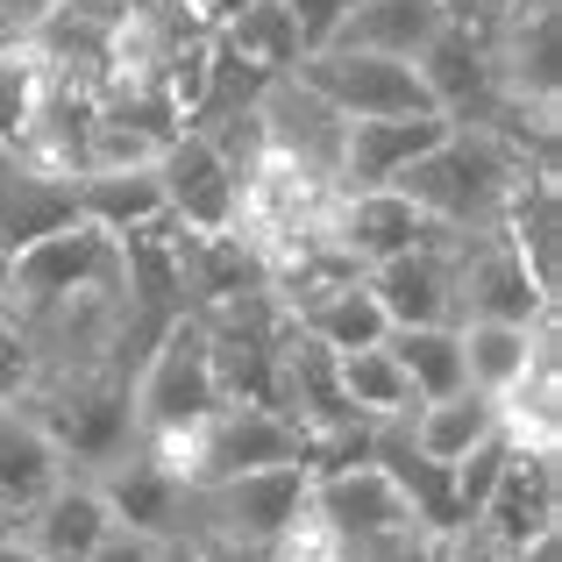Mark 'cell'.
<instances>
[{
  "instance_id": "6da1fadb",
  "label": "cell",
  "mask_w": 562,
  "mask_h": 562,
  "mask_svg": "<svg viewBox=\"0 0 562 562\" xmlns=\"http://www.w3.org/2000/svg\"><path fill=\"white\" fill-rule=\"evenodd\" d=\"M520 171H527V150H520V143H506L498 128H484V122H449L392 186L406 192V200L420 206L435 228L484 235V228H498L506 192H513Z\"/></svg>"
},
{
  "instance_id": "7a4b0ae2",
  "label": "cell",
  "mask_w": 562,
  "mask_h": 562,
  "mask_svg": "<svg viewBox=\"0 0 562 562\" xmlns=\"http://www.w3.org/2000/svg\"><path fill=\"white\" fill-rule=\"evenodd\" d=\"M29 413L43 420V435L57 441L65 470L93 477L100 463H114L122 449H136V398H128V371L108 357L93 363H43V378L29 384Z\"/></svg>"
},
{
  "instance_id": "3957f363",
  "label": "cell",
  "mask_w": 562,
  "mask_h": 562,
  "mask_svg": "<svg viewBox=\"0 0 562 562\" xmlns=\"http://www.w3.org/2000/svg\"><path fill=\"white\" fill-rule=\"evenodd\" d=\"M128 398H136V441H157V449H179L192 427L221 406L214 335H206L200 314H171L143 342L136 371H128Z\"/></svg>"
},
{
  "instance_id": "277c9868",
  "label": "cell",
  "mask_w": 562,
  "mask_h": 562,
  "mask_svg": "<svg viewBox=\"0 0 562 562\" xmlns=\"http://www.w3.org/2000/svg\"><path fill=\"white\" fill-rule=\"evenodd\" d=\"M306 484H314L306 463L243 470V477L200 484L186 535H228V541H249V549H271V555L314 549V541H328V535H321L314 513H306Z\"/></svg>"
},
{
  "instance_id": "5b68a950",
  "label": "cell",
  "mask_w": 562,
  "mask_h": 562,
  "mask_svg": "<svg viewBox=\"0 0 562 562\" xmlns=\"http://www.w3.org/2000/svg\"><path fill=\"white\" fill-rule=\"evenodd\" d=\"M157 449V441H150ZM171 463L186 470V484H221V477H243V470H278V463H314V441L306 427L292 420L278 398H221L200 427L165 449Z\"/></svg>"
},
{
  "instance_id": "8992f818",
  "label": "cell",
  "mask_w": 562,
  "mask_h": 562,
  "mask_svg": "<svg viewBox=\"0 0 562 562\" xmlns=\"http://www.w3.org/2000/svg\"><path fill=\"white\" fill-rule=\"evenodd\" d=\"M292 79L314 100H328L342 122H371V114H420V71L406 57H378V50H349V43H314L300 50Z\"/></svg>"
},
{
  "instance_id": "52a82bcc",
  "label": "cell",
  "mask_w": 562,
  "mask_h": 562,
  "mask_svg": "<svg viewBox=\"0 0 562 562\" xmlns=\"http://www.w3.org/2000/svg\"><path fill=\"white\" fill-rule=\"evenodd\" d=\"M562 441H520L513 435V449H506V470H498V484H492V498L477 506V535L484 541H498L506 555H520L527 541H541V535H555L562 527Z\"/></svg>"
},
{
  "instance_id": "ba28073f",
  "label": "cell",
  "mask_w": 562,
  "mask_h": 562,
  "mask_svg": "<svg viewBox=\"0 0 562 562\" xmlns=\"http://www.w3.org/2000/svg\"><path fill=\"white\" fill-rule=\"evenodd\" d=\"M157 186H165V214L186 235H221L243 221V165L206 128H179L157 150Z\"/></svg>"
},
{
  "instance_id": "9c48e42d",
  "label": "cell",
  "mask_w": 562,
  "mask_h": 562,
  "mask_svg": "<svg viewBox=\"0 0 562 562\" xmlns=\"http://www.w3.org/2000/svg\"><path fill=\"white\" fill-rule=\"evenodd\" d=\"M456 321H555V292L520 263V249L498 228L456 243Z\"/></svg>"
},
{
  "instance_id": "30bf717a",
  "label": "cell",
  "mask_w": 562,
  "mask_h": 562,
  "mask_svg": "<svg viewBox=\"0 0 562 562\" xmlns=\"http://www.w3.org/2000/svg\"><path fill=\"white\" fill-rule=\"evenodd\" d=\"M306 513H314V527L328 535V549H357V541H378V535H392V527L413 520L406 492L392 484V470H384L378 456H349V463L314 470Z\"/></svg>"
},
{
  "instance_id": "8fae6325",
  "label": "cell",
  "mask_w": 562,
  "mask_h": 562,
  "mask_svg": "<svg viewBox=\"0 0 562 562\" xmlns=\"http://www.w3.org/2000/svg\"><path fill=\"white\" fill-rule=\"evenodd\" d=\"M484 43H492L498 100L562 114V0H520Z\"/></svg>"
},
{
  "instance_id": "7c38bea8",
  "label": "cell",
  "mask_w": 562,
  "mask_h": 562,
  "mask_svg": "<svg viewBox=\"0 0 562 562\" xmlns=\"http://www.w3.org/2000/svg\"><path fill=\"white\" fill-rule=\"evenodd\" d=\"M93 484H100V498H108V513L122 527H136V535L171 541V535H186V527H192V484H186V470L171 463L165 449H150V441H136V449H122L114 463H100Z\"/></svg>"
},
{
  "instance_id": "4fadbf2b",
  "label": "cell",
  "mask_w": 562,
  "mask_h": 562,
  "mask_svg": "<svg viewBox=\"0 0 562 562\" xmlns=\"http://www.w3.org/2000/svg\"><path fill=\"white\" fill-rule=\"evenodd\" d=\"M435 235H449V228H435V221H427L398 186L335 192V200H328V243L342 249L357 271H371V263L398 257V249H413V243H435Z\"/></svg>"
},
{
  "instance_id": "5bb4252c",
  "label": "cell",
  "mask_w": 562,
  "mask_h": 562,
  "mask_svg": "<svg viewBox=\"0 0 562 562\" xmlns=\"http://www.w3.org/2000/svg\"><path fill=\"white\" fill-rule=\"evenodd\" d=\"M413 71H420V93L441 122H492L498 79H492V43H484L477 29L441 22L435 36H427V50L413 57Z\"/></svg>"
},
{
  "instance_id": "9a60e30c",
  "label": "cell",
  "mask_w": 562,
  "mask_h": 562,
  "mask_svg": "<svg viewBox=\"0 0 562 562\" xmlns=\"http://www.w3.org/2000/svg\"><path fill=\"white\" fill-rule=\"evenodd\" d=\"M456 243H463V235H435V243H413V249H398V257H384V263L363 271V285L378 292L392 328L456 321Z\"/></svg>"
},
{
  "instance_id": "2e32d148",
  "label": "cell",
  "mask_w": 562,
  "mask_h": 562,
  "mask_svg": "<svg viewBox=\"0 0 562 562\" xmlns=\"http://www.w3.org/2000/svg\"><path fill=\"white\" fill-rule=\"evenodd\" d=\"M8 527L43 562H86V555H93V541L114 527V513H108V498H100V484L86 477V470H65L50 492H36L29 506H14Z\"/></svg>"
},
{
  "instance_id": "e0dca14e",
  "label": "cell",
  "mask_w": 562,
  "mask_h": 562,
  "mask_svg": "<svg viewBox=\"0 0 562 562\" xmlns=\"http://www.w3.org/2000/svg\"><path fill=\"white\" fill-rule=\"evenodd\" d=\"M257 136H263V150H278V157H292V165H306L314 179H328L335 186V157H342V114L328 108V100H314L300 79H271L257 93Z\"/></svg>"
},
{
  "instance_id": "ac0fdd59",
  "label": "cell",
  "mask_w": 562,
  "mask_h": 562,
  "mask_svg": "<svg viewBox=\"0 0 562 562\" xmlns=\"http://www.w3.org/2000/svg\"><path fill=\"white\" fill-rule=\"evenodd\" d=\"M498 235L520 249V263L549 292H562V157H527V171L506 192Z\"/></svg>"
},
{
  "instance_id": "d6986e66",
  "label": "cell",
  "mask_w": 562,
  "mask_h": 562,
  "mask_svg": "<svg viewBox=\"0 0 562 562\" xmlns=\"http://www.w3.org/2000/svg\"><path fill=\"white\" fill-rule=\"evenodd\" d=\"M441 114L420 108V114H371V122H342V157H335V192H371V186H392L427 143L441 136Z\"/></svg>"
},
{
  "instance_id": "ffe728a7",
  "label": "cell",
  "mask_w": 562,
  "mask_h": 562,
  "mask_svg": "<svg viewBox=\"0 0 562 562\" xmlns=\"http://www.w3.org/2000/svg\"><path fill=\"white\" fill-rule=\"evenodd\" d=\"M65 221H79V200H71V171H50L36 165V157L8 150L0 157V249H29L43 243L50 228H65Z\"/></svg>"
},
{
  "instance_id": "44dd1931",
  "label": "cell",
  "mask_w": 562,
  "mask_h": 562,
  "mask_svg": "<svg viewBox=\"0 0 562 562\" xmlns=\"http://www.w3.org/2000/svg\"><path fill=\"white\" fill-rule=\"evenodd\" d=\"M456 335H463V378L484 398H506L535 363L555 357V321H535V328H520V321H456Z\"/></svg>"
},
{
  "instance_id": "7402d4cb",
  "label": "cell",
  "mask_w": 562,
  "mask_h": 562,
  "mask_svg": "<svg viewBox=\"0 0 562 562\" xmlns=\"http://www.w3.org/2000/svg\"><path fill=\"white\" fill-rule=\"evenodd\" d=\"M285 321L300 335H314V342H328L335 357L342 349H371L384 342V306H378V292L363 285V271H349V278H328V285H314V292H300V300L285 306Z\"/></svg>"
},
{
  "instance_id": "603a6c76",
  "label": "cell",
  "mask_w": 562,
  "mask_h": 562,
  "mask_svg": "<svg viewBox=\"0 0 562 562\" xmlns=\"http://www.w3.org/2000/svg\"><path fill=\"white\" fill-rule=\"evenodd\" d=\"M214 29V43L235 57V65H249L257 79H285L292 65H300V22H292V0H243V8H228Z\"/></svg>"
},
{
  "instance_id": "cb8c5ba5",
  "label": "cell",
  "mask_w": 562,
  "mask_h": 562,
  "mask_svg": "<svg viewBox=\"0 0 562 562\" xmlns=\"http://www.w3.org/2000/svg\"><path fill=\"white\" fill-rule=\"evenodd\" d=\"M71 200H79V221H93L108 235H128L165 214L157 165H86V171H71Z\"/></svg>"
},
{
  "instance_id": "d4e9b609",
  "label": "cell",
  "mask_w": 562,
  "mask_h": 562,
  "mask_svg": "<svg viewBox=\"0 0 562 562\" xmlns=\"http://www.w3.org/2000/svg\"><path fill=\"white\" fill-rule=\"evenodd\" d=\"M449 22L441 14V0H357V8L342 14V29H335L328 43H349V50H378V57H420L427 36Z\"/></svg>"
},
{
  "instance_id": "484cf974",
  "label": "cell",
  "mask_w": 562,
  "mask_h": 562,
  "mask_svg": "<svg viewBox=\"0 0 562 562\" xmlns=\"http://www.w3.org/2000/svg\"><path fill=\"white\" fill-rule=\"evenodd\" d=\"M65 477V456L43 435V420L29 413V398H0V498L8 506H29L36 492Z\"/></svg>"
},
{
  "instance_id": "4316f807",
  "label": "cell",
  "mask_w": 562,
  "mask_h": 562,
  "mask_svg": "<svg viewBox=\"0 0 562 562\" xmlns=\"http://www.w3.org/2000/svg\"><path fill=\"white\" fill-rule=\"evenodd\" d=\"M492 427H498V398H484V392L463 384V392H449V398H420L413 420H406V441L427 463H456V456L477 449Z\"/></svg>"
},
{
  "instance_id": "83f0119b",
  "label": "cell",
  "mask_w": 562,
  "mask_h": 562,
  "mask_svg": "<svg viewBox=\"0 0 562 562\" xmlns=\"http://www.w3.org/2000/svg\"><path fill=\"white\" fill-rule=\"evenodd\" d=\"M384 349L398 357V371L413 378V392L420 398H449L463 392V335H456V321H427V328H384Z\"/></svg>"
},
{
  "instance_id": "f1b7e54d",
  "label": "cell",
  "mask_w": 562,
  "mask_h": 562,
  "mask_svg": "<svg viewBox=\"0 0 562 562\" xmlns=\"http://www.w3.org/2000/svg\"><path fill=\"white\" fill-rule=\"evenodd\" d=\"M342 392H349V406H357L371 427L413 420V406H420L413 378L398 371V357H392L384 342H371V349H342Z\"/></svg>"
},
{
  "instance_id": "f546056e",
  "label": "cell",
  "mask_w": 562,
  "mask_h": 562,
  "mask_svg": "<svg viewBox=\"0 0 562 562\" xmlns=\"http://www.w3.org/2000/svg\"><path fill=\"white\" fill-rule=\"evenodd\" d=\"M36 108H43V57H36V43L22 36V43L0 50V157L29 143Z\"/></svg>"
},
{
  "instance_id": "4dcf8cb0",
  "label": "cell",
  "mask_w": 562,
  "mask_h": 562,
  "mask_svg": "<svg viewBox=\"0 0 562 562\" xmlns=\"http://www.w3.org/2000/svg\"><path fill=\"white\" fill-rule=\"evenodd\" d=\"M342 562H449V535H435V527L406 520V527H392V535H378V541H357V549H342Z\"/></svg>"
},
{
  "instance_id": "1f68e13d",
  "label": "cell",
  "mask_w": 562,
  "mask_h": 562,
  "mask_svg": "<svg viewBox=\"0 0 562 562\" xmlns=\"http://www.w3.org/2000/svg\"><path fill=\"white\" fill-rule=\"evenodd\" d=\"M36 378H43V349L29 342L22 314H14V306L0 300V398H22Z\"/></svg>"
},
{
  "instance_id": "d6a6232c",
  "label": "cell",
  "mask_w": 562,
  "mask_h": 562,
  "mask_svg": "<svg viewBox=\"0 0 562 562\" xmlns=\"http://www.w3.org/2000/svg\"><path fill=\"white\" fill-rule=\"evenodd\" d=\"M86 562H165V541H157V535H136V527L114 520L108 535L93 541V555H86Z\"/></svg>"
},
{
  "instance_id": "836d02e7",
  "label": "cell",
  "mask_w": 562,
  "mask_h": 562,
  "mask_svg": "<svg viewBox=\"0 0 562 562\" xmlns=\"http://www.w3.org/2000/svg\"><path fill=\"white\" fill-rule=\"evenodd\" d=\"M357 8V0H292V22H300V43L314 50V43H328L335 29H342V14Z\"/></svg>"
},
{
  "instance_id": "e575fe53",
  "label": "cell",
  "mask_w": 562,
  "mask_h": 562,
  "mask_svg": "<svg viewBox=\"0 0 562 562\" xmlns=\"http://www.w3.org/2000/svg\"><path fill=\"white\" fill-rule=\"evenodd\" d=\"M513 8H520V0H441V14H449L456 29H477V36H492Z\"/></svg>"
},
{
  "instance_id": "d590c367",
  "label": "cell",
  "mask_w": 562,
  "mask_h": 562,
  "mask_svg": "<svg viewBox=\"0 0 562 562\" xmlns=\"http://www.w3.org/2000/svg\"><path fill=\"white\" fill-rule=\"evenodd\" d=\"M449 562H513V555L498 549V541H484L477 527H456V535H449Z\"/></svg>"
},
{
  "instance_id": "8d00e7d4",
  "label": "cell",
  "mask_w": 562,
  "mask_h": 562,
  "mask_svg": "<svg viewBox=\"0 0 562 562\" xmlns=\"http://www.w3.org/2000/svg\"><path fill=\"white\" fill-rule=\"evenodd\" d=\"M192 541H200L206 562H278L271 549H249V541H228V535H192Z\"/></svg>"
},
{
  "instance_id": "74e56055",
  "label": "cell",
  "mask_w": 562,
  "mask_h": 562,
  "mask_svg": "<svg viewBox=\"0 0 562 562\" xmlns=\"http://www.w3.org/2000/svg\"><path fill=\"white\" fill-rule=\"evenodd\" d=\"M57 0H0V36H29Z\"/></svg>"
},
{
  "instance_id": "f35d334b",
  "label": "cell",
  "mask_w": 562,
  "mask_h": 562,
  "mask_svg": "<svg viewBox=\"0 0 562 562\" xmlns=\"http://www.w3.org/2000/svg\"><path fill=\"white\" fill-rule=\"evenodd\" d=\"M0 562H43V555H36V549H29V541H22V535H14V527H8V520H0Z\"/></svg>"
},
{
  "instance_id": "ab89813d",
  "label": "cell",
  "mask_w": 562,
  "mask_h": 562,
  "mask_svg": "<svg viewBox=\"0 0 562 562\" xmlns=\"http://www.w3.org/2000/svg\"><path fill=\"white\" fill-rule=\"evenodd\" d=\"M165 562H206V555H200V541H192V535H171L165 541Z\"/></svg>"
},
{
  "instance_id": "60d3db41",
  "label": "cell",
  "mask_w": 562,
  "mask_h": 562,
  "mask_svg": "<svg viewBox=\"0 0 562 562\" xmlns=\"http://www.w3.org/2000/svg\"><path fill=\"white\" fill-rule=\"evenodd\" d=\"M171 14H186V22H214V0H165Z\"/></svg>"
},
{
  "instance_id": "b9f144b4",
  "label": "cell",
  "mask_w": 562,
  "mask_h": 562,
  "mask_svg": "<svg viewBox=\"0 0 562 562\" xmlns=\"http://www.w3.org/2000/svg\"><path fill=\"white\" fill-rule=\"evenodd\" d=\"M278 562H342V549H328V541H314V549H292V555H278Z\"/></svg>"
},
{
  "instance_id": "7bdbcfd3",
  "label": "cell",
  "mask_w": 562,
  "mask_h": 562,
  "mask_svg": "<svg viewBox=\"0 0 562 562\" xmlns=\"http://www.w3.org/2000/svg\"><path fill=\"white\" fill-rule=\"evenodd\" d=\"M0 292H8V249H0Z\"/></svg>"
},
{
  "instance_id": "ee69618b",
  "label": "cell",
  "mask_w": 562,
  "mask_h": 562,
  "mask_svg": "<svg viewBox=\"0 0 562 562\" xmlns=\"http://www.w3.org/2000/svg\"><path fill=\"white\" fill-rule=\"evenodd\" d=\"M8 513H14V506H8V498H0V520H8Z\"/></svg>"
}]
</instances>
